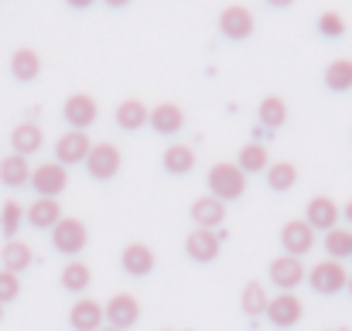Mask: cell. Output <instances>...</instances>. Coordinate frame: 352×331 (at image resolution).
Instances as JSON below:
<instances>
[{"mask_svg": "<svg viewBox=\"0 0 352 331\" xmlns=\"http://www.w3.org/2000/svg\"><path fill=\"white\" fill-rule=\"evenodd\" d=\"M243 192H246V174L236 164H230V161L212 164V171H209V195L212 198L233 202V198H243Z\"/></svg>", "mask_w": 352, "mask_h": 331, "instance_id": "obj_1", "label": "cell"}, {"mask_svg": "<svg viewBox=\"0 0 352 331\" xmlns=\"http://www.w3.org/2000/svg\"><path fill=\"white\" fill-rule=\"evenodd\" d=\"M120 164H123V154L113 140H100L89 147V157H86V171L96 178V181H110L117 178Z\"/></svg>", "mask_w": 352, "mask_h": 331, "instance_id": "obj_2", "label": "cell"}, {"mask_svg": "<svg viewBox=\"0 0 352 331\" xmlns=\"http://www.w3.org/2000/svg\"><path fill=\"white\" fill-rule=\"evenodd\" d=\"M86 242H89V229H86V222L82 219H58V225L52 229V246L62 253V256H76V253H82L86 249Z\"/></svg>", "mask_w": 352, "mask_h": 331, "instance_id": "obj_3", "label": "cell"}, {"mask_svg": "<svg viewBox=\"0 0 352 331\" xmlns=\"http://www.w3.org/2000/svg\"><path fill=\"white\" fill-rule=\"evenodd\" d=\"M69 185V171L58 161H45L38 168H31V188L38 192V198H58Z\"/></svg>", "mask_w": 352, "mask_h": 331, "instance_id": "obj_4", "label": "cell"}, {"mask_svg": "<svg viewBox=\"0 0 352 331\" xmlns=\"http://www.w3.org/2000/svg\"><path fill=\"white\" fill-rule=\"evenodd\" d=\"M308 284H311L315 294H325L329 297V294H339L349 284V273H346V266L339 260H322V263H315L308 270Z\"/></svg>", "mask_w": 352, "mask_h": 331, "instance_id": "obj_5", "label": "cell"}, {"mask_svg": "<svg viewBox=\"0 0 352 331\" xmlns=\"http://www.w3.org/2000/svg\"><path fill=\"white\" fill-rule=\"evenodd\" d=\"M89 147H93V140L86 137V130H65V133L55 140V161H58L62 168H69V164H86Z\"/></svg>", "mask_w": 352, "mask_h": 331, "instance_id": "obj_6", "label": "cell"}, {"mask_svg": "<svg viewBox=\"0 0 352 331\" xmlns=\"http://www.w3.org/2000/svg\"><path fill=\"white\" fill-rule=\"evenodd\" d=\"M301 280H308V270H305V263L298 260V256H277V260H270V284L274 287H280V294H291Z\"/></svg>", "mask_w": 352, "mask_h": 331, "instance_id": "obj_7", "label": "cell"}, {"mask_svg": "<svg viewBox=\"0 0 352 331\" xmlns=\"http://www.w3.org/2000/svg\"><path fill=\"white\" fill-rule=\"evenodd\" d=\"M103 318L110 321V328H117V331L133 328L137 318H140V301L133 294H113L107 301V308H103Z\"/></svg>", "mask_w": 352, "mask_h": 331, "instance_id": "obj_8", "label": "cell"}, {"mask_svg": "<svg viewBox=\"0 0 352 331\" xmlns=\"http://www.w3.org/2000/svg\"><path fill=\"white\" fill-rule=\"evenodd\" d=\"M62 116H65L69 130H86V126H93V123H96V116H100V103H96L89 93H76V96H69V100H65Z\"/></svg>", "mask_w": 352, "mask_h": 331, "instance_id": "obj_9", "label": "cell"}, {"mask_svg": "<svg viewBox=\"0 0 352 331\" xmlns=\"http://www.w3.org/2000/svg\"><path fill=\"white\" fill-rule=\"evenodd\" d=\"M280 246H284L287 256H298V260H301V256L311 253V246H315V229L305 219H291L280 229Z\"/></svg>", "mask_w": 352, "mask_h": 331, "instance_id": "obj_10", "label": "cell"}, {"mask_svg": "<svg viewBox=\"0 0 352 331\" xmlns=\"http://www.w3.org/2000/svg\"><path fill=\"white\" fill-rule=\"evenodd\" d=\"M253 27H256V21H253L250 7H243V3H230V7H223V14H219V31H223L226 38L243 41V38H250V34H253Z\"/></svg>", "mask_w": 352, "mask_h": 331, "instance_id": "obj_11", "label": "cell"}, {"mask_svg": "<svg viewBox=\"0 0 352 331\" xmlns=\"http://www.w3.org/2000/svg\"><path fill=\"white\" fill-rule=\"evenodd\" d=\"M301 315H305V304H301L294 294H277V297H270V304H267V318H270V325H277V328L298 325Z\"/></svg>", "mask_w": 352, "mask_h": 331, "instance_id": "obj_12", "label": "cell"}, {"mask_svg": "<svg viewBox=\"0 0 352 331\" xmlns=\"http://www.w3.org/2000/svg\"><path fill=\"white\" fill-rule=\"evenodd\" d=\"M185 253L195 263H212L219 256V236L212 229H192L188 239H185Z\"/></svg>", "mask_w": 352, "mask_h": 331, "instance_id": "obj_13", "label": "cell"}, {"mask_svg": "<svg viewBox=\"0 0 352 331\" xmlns=\"http://www.w3.org/2000/svg\"><path fill=\"white\" fill-rule=\"evenodd\" d=\"M339 216H342V212H339L336 198H329V195H315V198L308 202V209H305V222H308L311 229H322V232L336 229Z\"/></svg>", "mask_w": 352, "mask_h": 331, "instance_id": "obj_14", "label": "cell"}, {"mask_svg": "<svg viewBox=\"0 0 352 331\" xmlns=\"http://www.w3.org/2000/svg\"><path fill=\"white\" fill-rule=\"evenodd\" d=\"M69 325L76 331H100L103 328V304L93 297L76 301V308L69 311Z\"/></svg>", "mask_w": 352, "mask_h": 331, "instance_id": "obj_15", "label": "cell"}, {"mask_svg": "<svg viewBox=\"0 0 352 331\" xmlns=\"http://www.w3.org/2000/svg\"><path fill=\"white\" fill-rule=\"evenodd\" d=\"M188 216L195 222V229H216L219 222L226 219V202H219V198H212V195L195 198L192 209H188Z\"/></svg>", "mask_w": 352, "mask_h": 331, "instance_id": "obj_16", "label": "cell"}, {"mask_svg": "<svg viewBox=\"0 0 352 331\" xmlns=\"http://www.w3.org/2000/svg\"><path fill=\"white\" fill-rule=\"evenodd\" d=\"M120 266L130 273V277H147L154 270V249L147 242H130L120 256Z\"/></svg>", "mask_w": 352, "mask_h": 331, "instance_id": "obj_17", "label": "cell"}, {"mask_svg": "<svg viewBox=\"0 0 352 331\" xmlns=\"http://www.w3.org/2000/svg\"><path fill=\"white\" fill-rule=\"evenodd\" d=\"M147 123L157 130V133H164V137H175L182 126H185V110L178 106V103H157L151 116H147Z\"/></svg>", "mask_w": 352, "mask_h": 331, "instance_id": "obj_18", "label": "cell"}, {"mask_svg": "<svg viewBox=\"0 0 352 331\" xmlns=\"http://www.w3.org/2000/svg\"><path fill=\"white\" fill-rule=\"evenodd\" d=\"M24 219L34 229H55L62 219V205H58V198H34L31 209L24 212Z\"/></svg>", "mask_w": 352, "mask_h": 331, "instance_id": "obj_19", "label": "cell"}, {"mask_svg": "<svg viewBox=\"0 0 352 331\" xmlns=\"http://www.w3.org/2000/svg\"><path fill=\"white\" fill-rule=\"evenodd\" d=\"M10 144H14V154L28 157V154L41 150L45 133H41V126H38V123H17V126H14V133H10Z\"/></svg>", "mask_w": 352, "mask_h": 331, "instance_id": "obj_20", "label": "cell"}, {"mask_svg": "<svg viewBox=\"0 0 352 331\" xmlns=\"http://www.w3.org/2000/svg\"><path fill=\"white\" fill-rule=\"evenodd\" d=\"M0 181H3L7 188L31 185V164H28V157H21V154H7V157L0 161Z\"/></svg>", "mask_w": 352, "mask_h": 331, "instance_id": "obj_21", "label": "cell"}, {"mask_svg": "<svg viewBox=\"0 0 352 331\" xmlns=\"http://www.w3.org/2000/svg\"><path fill=\"white\" fill-rule=\"evenodd\" d=\"M10 72H14L17 82H34L38 72H41L38 52H34V48H17V52L10 55Z\"/></svg>", "mask_w": 352, "mask_h": 331, "instance_id": "obj_22", "label": "cell"}, {"mask_svg": "<svg viewBox=\"0 0 352 331\" xmlns=\"http://www.w3.org/2000/svg\"><path fill=\"white\" fill-rule=\"evenodd\" d=\"M0 260H3V270H7V273H21V270L31 266L34 253H31L28 242H21V239H7V246L0 249Z\"/></svg>", "mask_w": 352, "mask_h": 331, "instance_id": "obj_23", "label": "cell"}, {"mask_svg": "<svg viewBox=\"0 0 352 331\" xmlns=\"http://www.w3.org/2000/svg\"><path fill=\"white\" fill-rule=\"evenodd\" d=\"M161 164H164L168 174H188V171L195 168V150H192L188 144H171V147L164 150Z\"/></svg>", "mask_w": 352, "mask_h": 331, "instance_id": "obj_24", "label": "cell"}, {"mask_svg": "<svg viewBox=\"0 0 352 331\" xmlns=\"http://www.w3.org/2000/svg\"><path fill=\"white\" fill-rule=\"evenodd\" d=\"M236 168H239L243 174H260V171H267V168H270L267 147H263V144H243V147H239Z\"/></svg>", "mask_w": 352, "mask_h": 331, "instance_id": "obj_25", "label": "cell"}, {"mask_svg": "<svg viewBox=\"0 0 352 331\" xmlns=\"http://www.w3.org/2000/svg\"><path fill=\"white\" fill-rule=\"evenodd\" d=\"M147 116H151V110L140 103V100H123L117 106V123H120V130H140L144 123H147Z\"/></svg>", "mask_w": 352, "mask_h": 331, "instance_id": "obj_26", "label": "cell"}, {"mask_svg": "<svg viewBox=\"0 0 352 331\" xmlns=\"http://www.w3.org/2000/svg\"><path fill=\"white\" fill-rule=\"evenodd\" d=\"M263 174H267V185H270L274 192H291V188L298 185V168H294L291 161H274Z\"/></svg>", "mask_w": 352, "mask_h": 331, "instance_id": "obj_27", "label": "cell"}, {"mask_svg": "<svg viewBox=\"0 0 352 331\" xmlns=\"http://www.w3.org/2000/svg\"><path fill=\"white\" fill-rule=\"evenodd\" d=\"M267 304H270V297H267V287H263L260 280H250V284L243 287L239 308H243L250 318H256V315H267Z\"/></svg>", "mask_w": 352, "mask_h": 331, "instance_id": "obj_28", "label": "cell"}, {"mask_svg": "<svg viewBox=\"0 0 352 331\" xmlns=\"http://www.w3.org/2000/svg\"><path fill=\"white\" fill-rule=\"evenodd\" d=\"M89 284H93V270H89L82 260H69L65 270H62V287L72 290V294H79V290H86Z\"/></svg>", "mask_w": 352, "mask_h": 331, "instance_id": "obj_29", "label": "cell"}, {"mask_svg": "<svg viewBox=\"0 0 352 331\" xmlns=\"http://www.w3.org/2000/svg\"><path fill=\"white\" fill-rule=\"evenodd\" d=\"M325 86H329L332 93H346V89H352V58H336V62H329V69H325Z\"/></svg>", "mask_w": 352, "mask_h": 331, "instance_id": "obj_30", "label": "cell"}, {"mask_svg": "<svg viewBox=\"0 0 352 331\" xmlns=\"http://www.w3.org/2000/svg\"><path fill=\"white\" fill-rule=\"evenodd\" d=\"M325 253H332V260H346L352 256V232L349 229H342V225H336V229H329L325 232Z\"/></svg>", "mask_w": 352, "mask_h": 331, "instance_id": "obj_31", "label": "cell"}, {"mask_svg": "<svg viewBox=\"0 0 352 331\" xmlns=\"http://www.w3.org/2000/svg\"><path fill=\"white\" fill-rule=\"evenodd\" d=\"M284 119H287V103H284L280 96H267V100L260 103V123H263L267 130L284 126Z\"/></svg>", "mask_w": 352, "mask_h": 331, "instance_id": "obj_32", "label": "cell"}, {"mask_svg": "<svg viewBox=\"0 0 352 331\" xmlns=\"http://www.w3.org/2000/svg\"><path fill=\"white\" fill-rule=\"evenodd\" d=\"M21 219H24V209H21V202H3V209H0V229H3V236L7 239H14L17 236V229H21Z\"/></svg>", "mask_w": 352, "mask_h": 331, "instance_id": "obj_33", "label": "cell"}, {"mask_svg": "<svg viewBox=\"0 0 352 331\" xmlns=\"http://www.w3.org/2000/svg\"><path fill=\"white\" fill-rule=\"evenodd\" d=\"M318 31H322L325 38H342V34H346L342 14H339V10H325V14L318 17Z\"/></svg>", "mask_w": 352, "mask_h": 331, "instance_id": "obj_34", "label": "cell"}, {"mask_svg": "<svg viewBox=\"0 0 352 331\" xmlns=\"http://www.w3.org/2000/svg\"><path fill=\"white\" fill-rule=\"evenodd\" d=\"M17 294H21V280H17V273L0 270V304H10Z\"/></svg>", "mask_w": 352, "mask_h": 331, "instance_id": "obj_35", "label": "cell"}, {"mask_svg": "<svg viewBox=\"0 0 352 331\" xmlns=\"http://www.w3.org/2000/svg\"><path fill=\"white\" fill-rule=\"evenodd\" d=\"M69 7H76V10H86V7H93L96 0H65Z\"/></svg>", "mask_w": 352, "mask_h": 331, "instance_id": "obj_36", "label": "cell"}, {"mask_svg": "<svg viewBox=\"0 0 352 331\" xmlns=\"http://www.w3.org/2000/svg\"><path fill=\"white\" fill-rule=\"evenodd\" d=\"M267 3H270V7H291L294 0H267Z\"/></svg>", "mask_w": 352, "mask_h": 331, "instance_id": "obj_37", "label": "cell"}, {"mask_svg": "<svg viewBox=\"0 0 352 331\" xmlns=\"http://www.w3.org/2000/svg\"><path fill=\"white\" fill-rule=\"evenodd\" d=\"M103 3H107V7H126L130 0H103Z\"/></svg>", "mask_w": 352, "mask_h": 331, "instance_id": "obj_38", "label": "cell"}, {"mask_svg": "<svg viewBox=\"0 0 352 331\" xmlns=\"http://www.w3.org/2000/svg\"><path fill=\"white\" fill-rule=\"evenodd\" d=\"M342 216H346V222H349V225H352V198H349V205L342 209Z\"/></svg>", "mask_w": 352, "mask_h": 331, "instance_id": "obj_39", "label": "cell"}, {"mask_svg": "<svg viewBox=\"0 0 352 331\" xmlns=\"http://www.w3.org/2000/svg\"><path fill=\"white\" fill-rule=\"evenodd\" d=\"M0 321H3V304H0Z\"/></svg>", "mask_w": 352, "mask_h": 331, "instance_id": "obj_40", "label": "cell"}, {"mask_svg": "<svg viewBox=\"0 0 352 331\" xmlns=\"http://www.w3.org/2000/svg\"><path fill=\"white\" fill-rule=\"evenodd\" d=\"M100 331H117V328H110V325H107V328H100Z\"/></svg>", "mask_w": 352, "mask_h": 331, "instance_id": "obj_41", "label": "cell"}, {"mask_svg": "<svg viewBox=\"0 0 352 331\" xmlns=\"http://www.w3.org/2000/svg\"><path fill=\"white\" fill-rule=\"evenodd\" d=\"M346 287H349V294H352V277H349V284H346Z\"/></svg>", "mask_w": 352, "mask_h": 331, "instance_id": "obj_42", "label": "cell"}, {"mask_svg": "<svg viewBox=\"0 0 352 331\" xmlns=\"http://www.w3.org/2000/svg\"><path fill=\"white\" fill-rule=\"evenodd\" d=\"M336 331H339V328H336Z\"/></svg>", "mask_w": 352, "mask_h": 331, "instance_id": "obj_43", "label": "cell"}]
</instances>
